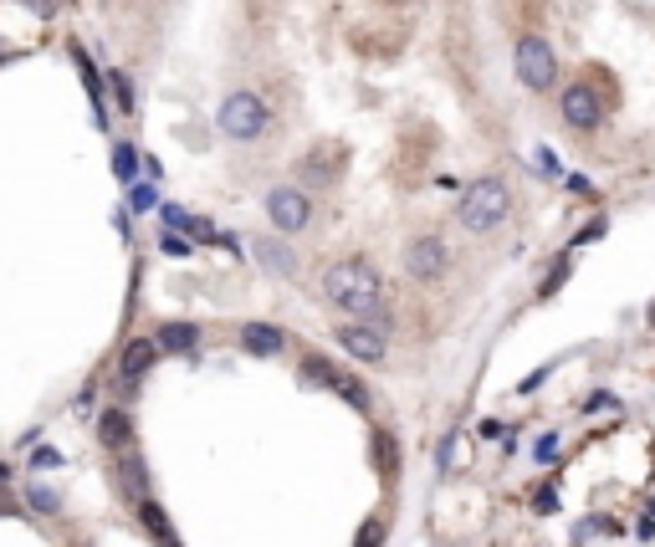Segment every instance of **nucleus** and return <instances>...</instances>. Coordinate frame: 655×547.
Wrapping results in <instances>:
<instances>
[{"label":"nucleus","instance_id":"obj_1","mask_svg":"<svg viewBox=\"0 0 655 547\" xmlns=\"http://www.w3.org/2000/svg\"><path fill=\"white\" fill-rule=\"evenodd\" d=\"M323 302L338 307L343 317H359V323H379V302H384V282L364 256L333 261L323 271Z\"/></svg>","mask_w":655,"mask_h":547},{"label":"nucleus","instance_id":"obj_2","mask_svg":"<svg viewBox=\"0 0 655 547\" xmlns=\"http://www.w3.org/2000/svg\"><path fill=\"white\" fill-rule=\"evenodd\" d=\"M512 215V195H507V185L502 179H471V185L461 190V205H456V220H461V231H471V236H487V231H497V225Z\"/></svg>","mask_w":655,"mask_h":547},{"label":"nucleus","instance_id":"obj_3","mask_svg":"<svg viewBox=\"0 0 655 547\" xmlns=\"http://www.w3.org/2000/svg\"><path fill=\"white\" fill-rule=\"evenodd\" d=\"M302 374H308V384H318V389H333L338 399H348L354 409H374V399H369V384L359 379V374H348L343 363H333V358H323V353H308L302 358Z\"/></svg>","mask_w":655,"mask_h":547},{"label":"nucleus","instance_id":"obj_4","mask_svg":"<svg viewBox=\"0 0 655 547\" xmlns=\"http://www.w3.org/2000/svg\"><path fill=\"white\" fill-rule=\"evenodd\" d=\"M215 123H221L226 139H236V144H256L261 133H267L272 118H267V103L241 87V93H231V98L221 103V118H215Z\"/></svg>","mask_w":655,"mask_h":547},{"label":"nucleus","instance_id":"obj_5","mask_svg":"<svg viewBox=\"0 0 655 547\" xmlns=\"http://www.w3.org/2000/svg\"><path fill=\"white\" fill-rule=\"evenodd\" d=\"M512 72H517V82L528 87V93H548L553 77H558L553 47H548L543 36H522L517 47H512Z\"/></svg>","mask_w":655,"mask_h":547},{"label":"nucleus","instance_id":"obj_6","mask_svg":"<svg viewBox=\"0 0 655 547\" xmlns=\"http://www.w3.org/2000/svg\"><path fill=\"white\" fill-rule=\"evenodd\" d=\"M267 220L277 225L282 236H297V231H308V225H313V200L302 195L297 185H277L267 195Z\"/></svg>","mask_w":655,"mask_h":547},{"label":"nucleus","instance_id":"obj_7","mask_svg":"<svg viewBox=\"0 0 655 547\" xmlns=\"http://www.w3.org/2000/svg\"><path fill=\"white\" fill-rule=\"evenodd\" d=\"M446 266H451V246L441 236H415L405 246V271H410L415 282H441Z\"/></svg>","mask_w":655,"mask_h":547},{"label":"nucleus","instance_id":"obj_8","mask_svg":"<svg viewBox=\"0 0 655 547\" xmlns=\"http://www.w3.org/2000/svg\"><path fill=\"white\" fill-rule=\"evenodd\" d=\"M333 338H338V348H343L348 358H359V363H379L384 348H389V343H384V323H359V317L338 323Z\"/></svg>","mask_w":655,"mask_h":547},{"label":"nucleus","instance_id":"obj_9","mask_svg":"<svg viewBox=\"0 0 655 547\" xmlns=\"http://www.w3.org/2000/svg\"><path fill=\"white\" fill-rule=\"evenodd\" d=\"M558 113H563V123L569 128H599V118H604V103L594 98V87L589 82H574V87H563V98H558Z\"/></svg>","mask_w":655,"mask_h":547},{"label":"nucleus","instance_id":"obj_10","mask_svg":"<svg viewBox=\"0 0 655 547\" xmlns=\"http://www.w3.org/2000/svg\"><path fill=\"white\" fill-rule=\"evenodd\" d=\"M154 358H159V343H154V338L123 343V353H118V379H123V384H139V379L154 369Z\"/></svg>","mask_w":655,"mask_h":547},{"label":"nucleus","instance_id":"obj_11","mask_svg":"<svg viewBox=\"0 0 655 547\" xmlns=\"http://www.w3.org/2000/svg\"><path fill=\"white\" fill-rule=\"evenodd\" d=\"M241 348H246L251 358H277V353L287 348V333H282L277 323H246V328H241Z\"/></svg>","mask_w":655,"mask_h":547},{"label":"nucleus","instance_id":"obj_12","mask_svg":"<svg viewBox=\"0 0 655 547\" xmlns=\"http://www.w3.org/2000/svg\"><path fill=\"white\" fill-rule=\"evenodd\" d=\"M98 440H103L108 450H128V440H134V425H128L123 409H103V415H98Z\"/></svg>","mask_w":655,"mask_h":547},{"label":"nucleus","instance_id":"obj_13","mask_svg":"<svg viewBox=\"0 0 655 547\" xmlns=\"http://www.w3.org/2000/svg\"><path fill=\"white\" fill-rule=\"evenodd\" d=\"M154 343H159V353H190L200 343V328L195 323H164Z\"/></svg>","mask_w":655,"mask_h":547},{"label":"nucleus","instance_id":"obj_14","mask_svg":"<svg viewBox=\"0 0 655 547\" xmlns=\"http://www.w3.org/2000/svg\"><path fill=\"white\" fill-rule=\"evenodd\" d=\"M256 261L267 266L272 277H292V271H297V261H292V251L282 241H256Z\"/></svg>","mask_w":655,"mask_h":547},{"label":"nucleus","instance_id":"obj_15","mask_svg":"<svg viewBox=\"0 0 655 547\" xmlns=\"http://www.w3.org/2000/svg\"><path fill=\"white\" fill-rule=\"evenodd\" d=\"M139 522L154 532V542H159V547H174V542H180V537H174V527H169V517L154 507V501H139Z\"/></svg>","mask_w":655,"mask_h":547},{"label":"nucleus","instance_id":"obj_16","mask_svg":"<svg viewBox=\"0 0 655 547\" xmlns=\"http://www.w3.org/2000/svg\"><path fill=\"white\" fill-rule=\"evenodd\" d=\"M113 174L123 179V185H128V179H134V174H139V154H134V149H128V144H118V149H113Z\"/></svg>","mask_w":655,"mask_h":547},{"label":"nucleus","instance_id":"obj_17","mask_svg":"<svg viewBox=\"0 0 655 547\" xmlns=\"http://www.w3.org/2000/svg\"><path fill=\"white\" fill-rule=\"evenodd\" d=\"M123 486H128V496H134V501H149V496H144V466L134 461V455L123 461Z\"/></svg>","mask_w":655,"mask_h":547},{"label":"nucleus","instance_id":"obj_18","mask_svg":"<svg viewBox=\"0 0 655 547\" xmlns=\"http://www.w3.org/2000/svg\"><path fill=\"white\" fill-rule=\"evenodd\" d=\"M77 57V67H82V82H87V98L98 103V113H103V82H98V72H93V62H87L82 52H72Z\"/></svg>","mask_w":655,"mask_h":547},{"label":"nucleus","instance_id":"obj_19","mask_svg":"<svg viewBox=\"0 0 655 547\" xmlns=\"http://www.w3.org/2000/svg\"><path fill=\"white\" fill-rule=\"evenodd\" d=\"M374 450H379V471H384V476H395V435H384V430H379V435H374Z\"/></svg>","mask_w":655,"mask_h":547},{"label":"nucleus","instance_id":"obj_20","mask_svg":"<svg viewBox=\"0 0 655 547\" xmlns=\"http://www.w3.org/2000/svg\"><path fill=\"white\" fill-rule=\"evenodd\" d=\"M108 87H113V98H118V108H123V113H134V82H128L123 72H113V77H108Z\"/></svg>","mask_w":655,"mask_h":547},{"label":"nucleus","instance_id":"obj_21","mask_svg":"<svg viewBox=\"0 0 655 547\" xmlns=\"http://www.w3.org/2000/svg\"><path fill=\"white\" fill-rule=\"evenodd\" d=\"M26 501H31L36 512H47V517L62 507V501H57V491H47V486H31V491H26Z\"/></svg>","mask_w":655,"mask_h":547},{"label":"nucleus","instance_id":"obj_22","mask_svg":"<svg viewBox=\"0 0 655 547\" xmlns=\"http://www.w3.org/2000/svg\"><path fill=\"white\" fill-rule=\"evenodd\" d=\"M354 547H384V522H364Z\"/></svg>","mask_w":655,"mask_h":547},{"label":"nucleus","instance_id":"obj_23","mask_svg":"<svg viewBox=\"0 0 655 547\" xmlns=\"http://www.w3.org/2000/svg\"><path fill=\"white\" fill-rule=\"evenodd\" d=\"M159 215H164V225H174V231H190V225H195L180 205H159Z\"/></svg>","mask_w":655,"mask_h":547},{"label":"nucleus","instance_id":"obj_24","mask_svg":"<svg viewBox=\"0 0 655 547\" xmlns=\"http://www.w3.org/2000/svg\"><path fill=\"white\" fill-rule=\"evenodd\" d=\"M128 200H134V210H154V205H159V195H154L149 185H134V195H128Z\"/></svg>","mask_w":655,"mask_h":547},{"label":"nucleus","instance_id":"obj_25","mask_svg":"<svg viewBox=\"0 0 655 547\" xmlns=\"http://www.w3.org/2000/svg\"><path fill=\"white\" fill-rule=\"evenodd\" d=\"M159 251H164V256H190V241H185V236H164Z\"/></svg>","mask_w":655,"mask_h":547},{"label":"nucleus","instance_id":"obj_26","mask_svg":"<svg viewBox=\"0 0 655 547\" xmlns=\"http://www.w3.org/2000/svg\"><path fill=\"white\" fill-rule=\"evenodd\" d=\"M21 6H31L36 16H57V6H62V0H21Z\"/></svg>","mask_w":655,"mask_h":547},{"label":"nucleus","instance_id":"obj_27","mask_svg":"<svg viewBox=\"0 0 655 547\" xmlns=\"http://www.w3.org/2000/svg\"><path fill=\"white\" fill-rule=\"evenodd\" d=\"M57 461H62V455H57L52 445H41V450L31 455V466H57Z\"/></svg>","mask_w":655,"mask_h":547},{"label":"nucleus","instance_id":"obj_28","mask_svg":"<svg viewBox=\"0 0 655 547\" xmlns=\"http://www.w3.org/2000/svg\"><path fill=\"white\" fill-rule=\"evenodd\" d=\"M553 450H558V435H543L538 440V461H553Z\"/></svg>","mask_w":655,"mask_h":547}]
</instances>
